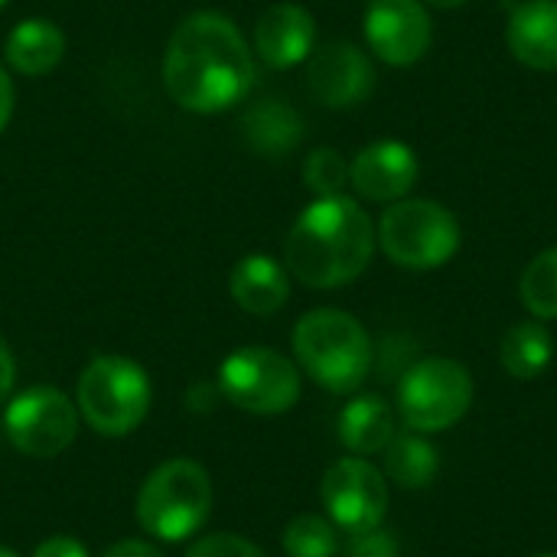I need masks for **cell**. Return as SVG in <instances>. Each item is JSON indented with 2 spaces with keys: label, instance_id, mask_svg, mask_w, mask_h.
I'll use <instances>...</instances> for the list:
<instances>
[{
  "label": "cell",
  "instance_id": "1",
  "mask_svg": "<svg viewBox=\"0 0 557 557\" xmlns=\"http://www.w3.org/2000/svg\"><path fill=\"white\" fill-rule=\"evenodd\" d=\"M163 85L183 111L222 114L255 88V49L225 13L196 10L166 42Z\"/></svg>",
  "mask_w": 557,
  "mask_h": 557
},
{
  "label": "cell",
  "instance_id": "2",
  "mask_svg": "<svg viewBox=\"0 0 557 557\" xmlns=\"http://www.w3.org/2000/svg\"><path fill=\"white\" fill-rule=\"evenodd\" d=\"M375 242V225L356 199H313L284 238V268L313 290H336L369 268Z\"/></svg>",
  "mask_w": 557,
  "mask_h": 557
},
{
  "label": "cell",
  "instance_id": "3",
  "mask_svg": "<svg viewBox=\"0 0 557 557\" xmlns=\"http://www.w3.org/2000/svg\"><path fill=\"white\" fill-rule=\"evenodd\" d=\"M294 356L300 369L326 392L349 395L372 372V339L366 326L333 307L310 310L294 326Z\"/></svg>",
  "mask_w": 557,
  "mask_h": 557
},
{
  "label": "cell",
  "instance_id": "4",
  "mask_svg": "<svg viewBox=\"0 0 557 557\" xmlns=\"http://www.w3.org/2000/svg\"><path fill=\"white\" fill-rule=\"evenodd\" d=\"M212 512V480L186 457L166 460L144 480L137 493V522L147 535L160 542H186L209 522Z\"/></svg>",
  "mask_w": 557,
  "mask_h": 557
},
{
  "label": "cell",
  "instance_id": "5",
  "mask_svg": "<svg viewBox=\"0 0 557 557\" xmlns=\"http://www.w3.org/2000/svg\"><path fill=\"white\" fill-rule=\"evenodd\" d=\"M78 414L104 437H127L150 411V379L124 356H98L78 375Z\"/></svg>",
  "mask_w": 557,
  "mask_h": 557
},
{
  "label": "cell",
  "instance_id": "6",
  "mask_svg": "<svg viewBox=\"0 0 557 557\" xmlns=\"http://www.w3.org/2000/svg\"><path fill=\"white\" fill-rule=\"evenodd\" d=\"M379 245L385 258L408 271H434L460 251L457 215L434 199H398L379 222Z\"/></svg>",
  "mask_w": 557,
  "mask_h": 557
},
{
  "label": "cell",
  "instance_id": "7",
  "mask_svg": "<svg viewBox=\"0 0 557 557\" xmlns=\"http://www.w3.org/2000/svg\"><path fill=\"white\" fill-rule=\"evenodd\" d=\"M398 418L418 434L454 428L473 405V375L457 359L431 356L411 366L398 385Z\"/></svg>",
  "mask_w": 557,
  "mask_h": 557
},
{
  "label": "cell",
  "instance_id": "8",
  "mask_svg": "<svg viewBox=\"0 0 557 557\" xmlns=\"http://www.w3.org/2000/svg\"><path fill=\"white\" fill-rule=\"evenodd\" d=\"M219 392L248 414H284L300 398V372L277 349L245 346L219 366Z\"/></svg>",
  "mask_w": 557,
  "mask_h": 557
},
{
  "label": "cell",
  "instance_id": "9",
  "mask_svg": "<svg viewBox=\"0 0 557 557\" xmlns=\"http://www.w3.org/2000/svg\"><path fill=\"white\" fill-rule=\"evenodd\" d=\"M3 434L23 457H59L78 434V408L59 388H26L3 405Z\"/></svg>",
  "mask_w": 557,
  "mask_h": 557
},
{
  "label": "cell",
  "instance_id": "10",
  "mask_svg": "<svg viewBox=\"0 0 557 557\" xmlns=\"http://www.w3.org/2000/svg\"><path fill=\"white\" fill-rule=\"evenodd\" d=\"M320 499L330 522L346 535H356L382 525L388 509V483L369 460L343 457L326 470L320 483Z\"/></svg>",
  "mask_w": 557,
  "mask_h": 557
},
{
  "label": "cell",
  "instance_id": "11",
  "mask_svg": "<svg viewBox=\"0 0 557 557\" xmlns=\"http://www.w3.org/2000/svg\"><path fill=\"white\" fill-rule=\"evenodd\" d=\"M362 29L369 49L388 65H414L434 39V23L421 0H372Z\"/></svg>",
  "mask_w": 557,
  "mask_h": 557
},
{
  "label": "cell",
  "instance_id": "12",
  "mask_svg": "<svg viewBox=\"0 0 557 557\" xmlns=\"http://www.w3.org/2000/svg\"><path fill=\"white\" fill-rule=\"evenodd\" d=\"M307 62H310L307 85H310L313 98L333 111L362 104L375 88L372 59L356 42H346V39L326 42V46L313 49V55Z\"/></svg>",
  "mask_w": 557,
  "mask_h": 557
},
{
  "label": "cell",
  "instance_id": "13",
  "mask_svg": "<svg viewBox=\"0 0 557 557\" xmlns=\"http://www.w3.org/2000/svg\"><path fill=\"white\" fill-rule=\"evenodd\" d=\"M251 49L271 69H294V65L307 62L317 49L313 13L290 0L271 3L255 23Z\"/></svg>",
  "mask_w": 557,
  "mask_h": 557
},
{
  "label": "cell",
  "instance_id": "14",
  "mask_svg": "<svg viewBox=\"0 0 557 557\" xmlns=\"http://www.w3.org/2000/svg\"><path fill=\"white\" fill-rule=\"evenodd\" d=\"M418 157L401 140H375L356 153L349 163V183L362 199L372 202H398L418 183Z\"/></svg>",
  "mask_w": 557,
  "mask_h": 557
},
{
  "label": "cell",
  "instance_id": "15",
  "mask_svg": "<svg viewBox=\"0 0 557 557\" xmlns=\"http://www.w3.org/2000/svg\"><path fill=\"white\" fill-rule=\"evenodd\" d=\"M506 42L522 65L557 72V0L519 3L509 16Z\"/></svg>",
  "mask_w": 557,
  "mask_h": 557
},
{
  "label": "cell",
  "instance_id": "16",
  "mask_svg": "<svg viewBox=\"0 0 557 557\" xmlns=\"http://www.w3.org/2000/svg\"><path fill=\"white\" fill-rule=\"evenodd\" d=\"M232 300L255 317L277 313L290 297V277L281 261L271 255H245L228 274Z\"/></svg>",
  "mask_w": 557,
  "mask_h": 557
},
{
  "label": "cell",
  "instance_id": "17",
  "mask_svg": "<svg viewBox=\"0 0 557 557\" xmlns=\"http://www.w3.org/2000/svg\"><path fill=\"white\" fill-rule=\"evenodd\" d=\"M65 55V36L52 20L42 16H26L20 20L3 42V59L13 72L39 78L52 72Z\"/></svg>",
  "mask_w": 557,
  "mask_h": 557
},
{
  "label": "cell",
  "instance_id": "18",
  "mask_svg": "<svg viewBox=\"0 0 557 557\" xmlns=\"http://www.w3.org/2000/svg\"><path fill=\"white\" fill-rule=\"evenodd\" d=\"M336 431L346 450L372 457L395 441V411L382 395H359L339 411Z\"/></svg>",
  "mask_w": 557,
  "mask_h": 557
},
{
  "label": "cell",
  "instance_id": "19",
  "mask_svg": "<svg viewBox=\"0 0 557 557\" xmlns=\"http://www.w3.org/2000/svg\"><path fill=\"white\" fill-rule=\"evenodd\" d=\"M242 134L248 140V147L255 153H264V157H284L290 153L300 137H304V121L300 114L287 104V101H277V98H264L258 101L245 121H242Z\"/></svg>",
  "mask_w": 557,
  "mask_h": 557
},
{
  "label": "cell",
  "instance_id": "20",
  "mask_svg": "<svg viewBox=\"0 0 557 557\" xmlns=\"http://www.w3.org/2000/svg\"><path fill=\"white\" fill-rule=\"evenodd\" d=\"M552 356H555L552 333H548L539 320L516 323V326L503 336V346H499V362H503V369H506L512 379H519V382L539 379V375L552 366Z\"/></svg>",
  "mask_w": 557,
  "mask_h": 557
},
{
  "label": "cell",
  "instance_id": "21",
  "mask_svg": "<svg viewBox=\"0 0 557 557\" xmlns=\"http://www.w3.org/2000/svg\"><path fill=\"white\" fill-rule=\"evenodd\" d=\"M441 457L431 441L418 434H401L385 447V473L401 490H424L437 476Z\"/></svg>",
  "mask_w": 557,
  "mask_h": 557
},
{
  "label": "cell",
  "instance_id": "22",
  "mask_svg": "<svg viewBox=\"0 0 557 557\" xmlns=\"http://www.w3.org/2000/svg\"><path fill=\"white\" fill-rule=\"evenodd\" d=\"M519 297L535 320H557V245L525 264Z\"/></svg>",
  "mask_w": 557,
  "mask_h": 557
},
{
  "label": "cell",
  "instance_id": "23",
  "mask_svg": "<svg viewBox=\"0 0 557 557\" xmlns=\"http://www.w3.org/2000/svg\"><path fill=\"white\" fill-rule=\"evenodd\" d=\"M281 545L287 557H333L339 552V535L330 519L304 512L287 522Z\"/></svg>",
  "mask_w": 557,
  "mask_h": 557
},
{
  "label": "cell",
  "instance_id": "24",
  "mask_svg": "<svg viewBox=\"0 0 557 557\" xmlns=\"http://www.w3.org/2000/svg\"><path fill=\"white\" fill-rule=\"evenodd\" d=\"M304 183L317 199L326 196H343V189L349 186V163L339 150L333 147H317L307 160H304Z\"/></svg>",
  "mask_w": 557,
  "mask_h": 557
},
{
  "label": "cell",
  "instance_id": "25",
  "mask_svg": "<svg viewBox=\"0 0 557 557\" xmlns=\"http://www.w3.org/2000/svg\"><path fill=\"white\" fill-rule=\"evenodd\" d=\"M186 557H268L255 542L232 535V532H219V535H206L199 539Z\"/></svg>",
  "mask_w": 557,
  "mask_h": 557
},
{
  "label": "cell",
  "instance_id": "26",
  "mask_svg": "<svg viewBox=\"0 0 557 557\" xmlns=\"http://www.w3.org/2000/svg\"><path fill=\"white\" fill-rule=\"evenodd\" d=\"M343 555L346 557H401V548H398V539L379 525V529H369V532H356V535H349V542L343 545Z\"/></svg>",
  "mask_w": 557,
  "mask_h": 557
},
{
  "label": "cell",
  "instance_id": "27",
  "mask_svg": "<svg viewBox=\"0 0 557 557\" xmlns=\"http://www.w3.org/2000/svg\"><path fill=\"white\" fill-rule=\"evenodd\" d=\"M33 557H88L85 552V545L78 542V539H69V535H52V539H46Z\"/></svg>",
  "mask_w": 557,
  "mask_h": 557
},
{
  "label": "cell",
  "instance_id": "28",
  "mask_svg": "<svg viewBox=\"0 0 557 557\" xmlns=\"http://www.w3.org/2000/svg\"><path fill=\"white\" fill-rule=\"evenodd\" d=\"M13 382H16V362H13V352H10L7 339L0 336V405L10 401Z\"/></svg>",
  "mask_w": 557,
  "mask_h": 557
},
{
  "label": "cell",
  "instance_id": "29",
  "mask_svg": "<svg viewBox=\"0 0 557 557\" xmlns=\"http://www.w3.org/2000/svg\"><path fill=\"white\" fill-rule=\"evenodd\" d=\"M13 101H16L13 78H10V72L0 65V134L7 131V124H10V117H13Z\"/></svg>",
  "mask_w": 557,
  "mask_h": 557
},
{
  "label": "cell",
  "instance_id": "30",
  "mask_svg": "<svg viewBox=\"0 0 557 557\" xmlns=\"http://www.w3.org/2000/svg\"><path fill=\"white\" fill-rule=\"evenodd\" d=\"M101 557H163L153 545H147V542H137V539H127V542H117V545H111L108 552Z\"/></svg>",
  "mask_w": 557,
  "mask_h": 557
},
{
  "label": "cell",
  "instance_id": "31",
  "mask_svg": "<svg viewBox=\"0 0 557 557\" xmlns=\"http://www.w3.org/2000/svg\"><path fill=\"white\" fill-rule=\"evenodd\" d=\"M421 3H431L437 10H454V7H463L467 0H421Z\"/></svg>",
  "mask_w": 557,
  "mask_h": 557
},
{
  "label": "cell",
  "instance_id": "32",
  "mask_svg": "<svg viewBox=\"0 0 557 557\" xmlns=\"http://www.w3.org/2000/svg\"><path fill=\"white\" fill-rule=\"evenodd\" d=\"M0 557H20L16 552H10V548H0Z\"/></svg>",
  "mask_w": 557,
  "mask_h": 557
},
{
  "label": "cell",
  "instance_id": "33",
  "mask_svg": "<svg viewBox=\"0 0 557 557\" xmlns=\"http://www.w3.org/2000/svg\"><path fill=\"white\" fill-rule=\"evenodd\" d=\"M7 3H10V0H0V10H3V7H7Z\"/></svg>",
  "mask_w": 557,
  "mask_h": 557
},
{
  "label": "cell",
  "instance_id": "34",
  "mask_svg": "<svg viewBox=\"0 0 557 557\" xmlns=\"http://www.w3.org/2000/svg\"><path fill=\"white\" fill-rule=\"evenodd\" d=\"M535 557H557V555H535Z\"/></svg>",
  "mask_w": 557,
  "mask_h": 557
}]
</instances>
